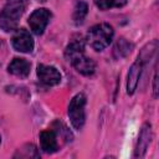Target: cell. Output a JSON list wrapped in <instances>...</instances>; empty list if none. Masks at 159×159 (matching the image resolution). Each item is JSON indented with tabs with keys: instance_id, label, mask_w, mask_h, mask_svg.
I'll use <instances>...</instances> for the list:
<instances>
[{
	"instance_id": "5bb4252c",
	"label": "cell",
	"mask_w": 159,
	"mask_h": 159,
	"mask_svg": "<svg viewBox=\"0 0 159 159\" xmlns=\"http://www.w3.org/2000/svg\"><path fill=\"white\" fill-rule=\"evenodd\" d=\"M96 6L99 10H108L112 7H122L127 4V0H94Z\"/></svg>"
},
{
	"instance_id": "30bf717a",
	"label": "cell",
	"mask_w": 159,
	"mask_h": 159,
	"mask_svg": "<svg viewBox=\"0 0 159 159\" xmlns=\"http://www.w3.org/2000/svg\"><path fill=\"white\" fill-rule=\"evenodd\" d=\"M40 145H41V149L45 153H48V154L55 153L58 149L56 132L52 130V129L42 130L40 133Z\"/></svg>"
},
{
	"instance_id": "3957f363",
	"label": "cell",
	"mask_w": 159,
	"mask_h": 159,
	"mask_svg": "<svg viewBox=\"0 0 159 159\" xmlns=\"http://www.w3.org/2000/svg\"><path fill=\"white\" fill-rule=\"evenodd\" d=\"M113 35H114V31L111 25L97 24L88 30L86 40L93 50L102 51L107 46H109V43L113 40Z\"/></svg>"
},
{
	"instance_id": "5b68a950",
	"label": "cell",
	"mask_w": 159,
	"mask_h": 159,
	"mask_svg": "<svg viewBox=\"0 0 159 159\" xmlns=\"http://www.w3.org/2000/svg\"><path fill=\"white\" fill-rule=\"evenodd\" d=\"M50 19H51V12L48 9H46V7L36 9L29 17V25H30L31 31L35 35L43 34Z\"/></svg>"
},
{
	"instance_id": "ba28073f",
	"label": "cell",
	"mask_w": 159,
	"mask_h": 159,
	"mask_svg": "<svg viewBox=\"0 0 159 159\" xmlns=\"http://www.w3.org/2000/svg\"><path fill=\"white\" fill-rule=\"evenodd\" d=\"M144 62L143 60H140L138 57V60L130 66L128 75H127V93L128 94H133L138 87V82L142 75V70H143Z\"/></svg>"
},
{
	"instance_id": "7c38bea8",
	"label": "cell",
	"mask_w": 159,
	"mask_h": 159,
	"mask_svg": "<svg viewBox=\"0 0 159 159\" xmlns=\"http://www.w3.org/2000/svg\"><path fill=\"white\" fill-rule=\"evenodd\" d=\"M132 48H133V45L130 42H128L125 39H119L113 47V56L116 58L125 57L132 51Z\"/></svg>"
},
{
	"instance_id": "4fadbf2b",
	"label": "cell",
	"mask_w": 159,
	"mask_h": 159,
	"mask_svg": "<svg viewBox=\"0 0 159 159\" xmlns=\"http://www.w3.org/2000/svg\"><path fill=\"white\" fill-rule=\"evenodd\" d=\"M88 12V6L84 1H78L76 2L75 5V9H73V15H72V19L75 21L76 25H80L83 22L86 15Z\"/></svg>"
},
{
	"instance_id": "9c48e42d",
	"label": "cell",
	"mask_w": 159,
	"mask_h": 159,
	"mask_svg": "<svg viewBox=\"0 0 159 159\" xmlns=\"http://www.w3.org/2000/svg\"><path fill=\"white\" fill-rule=\"evenodd\" d=\"M150 140H152V127H150V124L145 123V124L142 127V130H140V133H139V138H138V142H137L134 157L142 158V157L145 154Z\"/></svg>"
},
{
	"instance_id": "2e32d148",
	"label": "cell",
	"mask_w": 159,
	"mask_h": 159,
	"mask_svg": "<svg viewBox=\"0 0 159 159\" xmlns=\"http://www.w3.org/2000/svg\"><path fill=\"white\" fill-rule=\"evenodd\" d=\"M0 143H1V137H0Z\"/></svg>"
},
{
	"instance_id": "277c9868",
	"label": "cell",
	"mask_w": 159,
	"mask_h": 159,
	"mask_svg": "<svg viewBox=\"0 0 159 159\" xmlns=\"http://www.w3.org/2000/svg\"><path fill=\"white\" fill-rule=\"evenodd\" d=\"M84 106H86V96L83 93H77L73 96L68 104V118L71 120V124L75 129L80 130L86 120V112H84Z\"/></svg>"
},
{
	"instance_id": "52a82bcc",
	"label": "cell",
	"mask_w": 159,
	"mask_h": 159,
	"mask_svg": "<svg viewBox=\"0 0 159 159\" xmlns=\"http://www.w3.org/2000/svg\"><path fill=\"white\" fill-rule=\"evenodd\" d=\"M37 77L46 86H56L61 82V73L53 66L39 65L37 66Z\"/></svg>"
},
{
	"instance_id": "8fae6325",
	"label": "cell",
	"mask_w": 159,
	"mask_h": 159,
	"mask_svg": "<svg viewBox=\"0 0 159 159\" xmlns=\"http://www.w3.org/2000/svg\"><path fill=\"white\" fill-rule=\"evenodd\" d=\"M30 67H31V65H30V62H29L27 60L16 57V58H14V60L9 63L7 71H9L11 75L16 76V77L25 78V77H27L29 73H30Z\"/></svg>"
},
{
	"instance_id": "7a4b0ae2",
	"label": "cell",
	"mask_w": 159,
	"mask_h": 159,
	"mask_svg": "<svg viewBox=\"0 0 159 159\" xmlns=\"http://www.w3.org/2000/svg\"><path fill=\"white\" fill-rule=\"evenodd\" d=\"M26 7V0H6L0 12V27L5 32L17 29L19 20Z\"/></svg>"
},
{
	"instance_id": "6da1fadb",
	"label": "cell",
	"mask_w": 159,
	"mask_h": 159,
	"mask_svg": "<svg viewBox=\"0 0 159 159\" xmlns=\"http://www.w3.org/2000/svg\"><path fill=\"white\" fill-rule=\"evenodd\" d=\"M65 57L83 76H91L96 71L94 61L84 55V40L81 36L73 37L70 41L65 50Z\"/></svg>"
},
{
	"instance_id": "8992f818",
	"label": "cell",
	"mask_w": 159,
	"mask_h": 159,
	"mask_svg": "<svg viewBox=\"0 0 159 159\" xmlns=\"http://www.w3.org/2000/svg\"><path fill=\"white\" fill-rule=\"evenodd\" d=\"M11 45L16 51L27 53L34 50V39L27 30L19 29L11 39Z\"/></svg>"
},
{
	"instance_id": "9a60e30c",
	"label": "cell",
	"mask_w": 159,
	"mask_h": 159,
	"mask_svg": "<svg viewBox=\"0 0 159 159\" xmlns=\"http://www.w3.org/2000/svg\"><path fill=\"white\" fill-rule=\"evenodd\" d=\"M157 82H158V75L155 72L154 73V87H153V91H154V96L155 97L158 96V86H157Z\"/></svg>"
}]
</instances>
